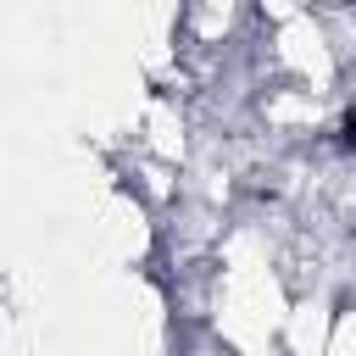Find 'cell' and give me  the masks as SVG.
I'll return each instance as SVG.
<instances>
[{
  "mask_svg": "<svg viewBox=\"0 0 356 356\" xmlns=\"http://www.w3.org/2000/svg\"><path fill=\"white\" fill-rule=\"evenodd\" d=\"M339 139H345V145H356V111L345 117V128H339Z\"/></svg>",
  "mask_w": 356,
  "mask_h": 356,
  "instance_id": "cell-1",
  "label": "cell"
}]
</instances>
